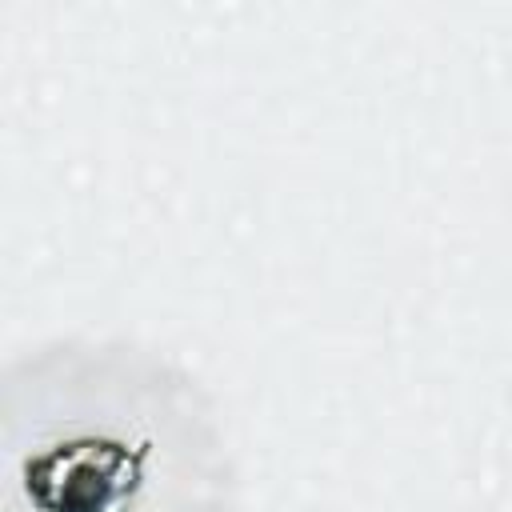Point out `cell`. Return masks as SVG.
Wrapping results in <instances>:
<instances>
[{
    "label": "cell",
    "instance_id": "6da1fadb",
    "mask_svg": "<svg viewBox=\"0 0 512 512\" xmlns=\"http://www.w3.org/2000/svg\"><path fill=\"white\" fill-rule=\"evenodd\" d=\"M204 388L128 340H56L4 372L0 512H228Z\"/></svg>",
    "mask_w": 512,
    "mask_h": 512
}]
</instances>
